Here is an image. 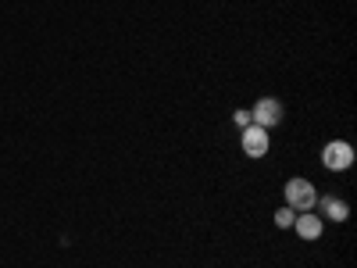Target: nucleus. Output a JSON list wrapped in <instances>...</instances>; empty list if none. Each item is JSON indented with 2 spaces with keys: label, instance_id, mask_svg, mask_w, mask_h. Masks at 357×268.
Here are the masks:
<instances>
[{
  "label": "nucleus",
  "instance_id": "3",
  "mask_svg": "<svg viewBox=\"0 0 357 268\" xmlns=\"http://www.w3.org/2000/svg\"><path fill=\"white\" fill-rule=\"evenodd\" d=\"M279 122H282V104H279V100L264 97V100H257V104H254V111H250V126L272 129V126H279Z\"/></svg>",
  "mask_w": 357,
  "mask_h": 268
},
{
  "label": "nucleus",
  "instance_id": "5",
  "mask_svg": "<svg viewBox=\"0 0 357 268\" xmlns=\"http://www.w3.org/2000/svg\"><path fill=\"white\" fill-rule=\"evenodd\" d=\"M293 229L301 232L304 240H318V236H321V229H325V225H321V218H318L314 211H301V215L293 218Z\"/></svg>",
  "mask_w": 357,
  "mask_h": 268
},
{
  "label": "nucleus",
  "instance_id": "7",
  "mask_svg": "<svg viewBox=\"0 0 357 268\" xmlns=\"http://www.w3.org/2000/svg\"><path fill=\"white\" fill-rule=\"evenodd\" d=\"M293 218H296L293 207H279V211H275V225H279V229H289V225H293Z\"/></svg>",
  "mask_w": 357,
  "mask_h": 268
},
{
  "label": "nucleus",
  "instance_id": "2",
  "mask_svg": "<svg viewBox=\"0 0 357 268\" xmlns=\"http://www.w3.org/2000/svg\"><path fill=\"white\" fill-rule=\"evenodd\" d=\"M321 165H325V168H333V172H347V168L354 165V147L343 143V140L329 143V147L321 151Z\"/></svg>",
  "mask_w": 357,
  "mask_h": 268
},
{
  "label": "nucleus",
  "instance_id": "8",
  "mask_svg": "<svg viewBox=\"0 0 357 268\" xmlns=\"http://www.w3.org/2000/svg\"><path fill=\"white\" fill-rule=\"evenodd\" d=\"M236 126L247 129V126H250V111H236Z\"/></svg>",
  "mask_w": 357,
  "mask_h": 268
},
{
  "label": "nucleus",
  "instance_id": "6",
  "mask_svg": "<svg viewBox=\"0 0 357 268\" xmlns=\"http://www.w3.org/2000/svg\"><path fill=\"white\" fill-rule=\"evenodd\" d=\"M321 215L333 218V222H347V218H350V207H347L343 200H336V197H325V200H321Z\"/></svg>",
  "mask_w": 357,
  "mask_h": 268
},
{
  "label": "nucleus",
  "instance_id": "4",
  "mask_svg": "<svg viewBox=\"0 0 357 268\" xmlns=\"http://www.w3.org/2000/svg\"><path fill=\"white\" fill-rule=\"evenodd\" d=\"M268 129H261V126H247L243 129V154L247 158H264L268 154Z\"/></svg>",
  "mask_w": 357,
  "mask_h": 268
},
{
  "label": "nucleus",
  "instance_id": "1",
  "mask_svg": "<svg viewBox=\"0 0 357 268\" xmlns=\"http://www.w3.org/2000/svg\"><path fill=\"white\" fill-rule=\"evenodd\" d=\"M314 204H318V190L307 179H289L286 183V207H293V211H311Z\"/></svg>",
  "mask_w": 357,
  "mask_h": 268
}]
</instances>
